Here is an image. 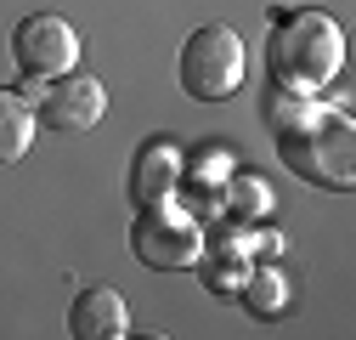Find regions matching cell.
Wrapping results in <instances>:
<instances>
[{
  "label": "cell",
  "mask_w": 356,
  "mask_h": 340,
  "mask_svg": "<svg viewBox=\"0 0 356 340\" xmlns=\"http://www.w3.org/2000/svg\"><path fill=\"white\" fill-rule=\"evenodd\" d=\"M34 142V108L23 91L12 85H0V164H17Z\"/></svg>",
  "instance_id": "9c48e42d"
},
{
  "label": "cell",
  "mask_w": 356,
  "mask_h": 340,
  "mask_svg": "<svg viewBox=\"0 0 356 340\" xmlns=\"http://www.w3.org/2000/svg\"><path fill=\"white\" fill-rule=\"evenodd\" d=\"M238 193H243V199H238L243 210H260V204H266V187H260V182H243Z\"/></svg>",
  "instance_id": "4fadbf2b"
},
{
  "label": "cell",
  "mask_w": 356,
  "mask_h": 340,
  "mask_svg": "<svg viewBox=\"0 0 356 340\" xmlns=\"http://www.w3.org/2000/svg\"><path fill=\"white\" fill-rule=\"evenodd\" d=\"M266 63H272V79L317 91V85H328L339 74V63H345V34H339V23L328 12H311V6L272 12Z\"/></svg>",
  "instance_id": "6da1fadb"
},
{
  "label": "cell",
  "mask_w": 356,
  "mask_h": 340,
  "mask_svg": "<svg viewBox=\"0 0 356 340\" xmlns=\"http://www.w3.org/2000/svg\"><path fill=\"white\" fill-rule=\"evenodd\" d=\"M130 255L159 272H187L204 255V227L198 216H181L170 204H147L136 210V227H130Z\"/></svg>",
  "instance_id": "277c9868"
},
{
  "label": "cell",
  "mask_w": 356,
  "mask_h": 340,
  "mask_svg": "<svg viewBox=\"0 0 356 340\" xmlns=\"http://www.w3.org/2000/svg\"><path fill=\"white\" fill-rule=\"evenodd\" d=\"M181 170H187V159H181V148H175V142H147V148H136L130 176H124L130 204H136V210L170 204V193L181 187Z\"/></svg>",
  "instance_id": "52a82bcc"
},
{
  "label": "cell",
  "mask_w": 356,
  "mask_h": 340,
  "mask_svg": "<svg viewBox=\"0 0 356 340\" xmlns=\"http://www.w3.org/2000/svg\"><path fill=\"white\" fill-rule=\"evenodd\" d=\"M12 57L29 79H57L74 68L79 57V34L74 23H63L57 12H29L17 29H12Z\"/></svg>",
  "instance_id": "5b68a950"
},
{
  "label": "cell",
  "mask_w": 356,
  "mask_h": 340,
  "mask_svg": "<svg viewBox=\"0 0 356 340\" xmlns=\"http://www.w3.org/2000/svg\"><path fill=\"white\" fill-rule=\"evenodd\" d=\"M238 295H243V307H249L254 318H277V312L289 307V278L272 272V267H260V272H249V278L238 284Z\"/></svg>",
  "instance_id": "8fae6325"
},
{
  "label": "cell",
  "mask_w": 356,
  "mask_h": 340,
  "mask_svg": "<svg viewBox=\"0 0 356 340\" xmlns=\"http://www.w3.org/2000/svg\"><path fill=\"white\" fill-rule=\"evenodd\" d=\"M266 125H272V131L277 137H289V131H300V125L305 119H317L323 108L317 102H311V91H305V85H289V79H272V85H266Z\"/></svg>",
  "instance_id": "30bf717a"
},
{
  "label": "cell",
  "mask_w": 356,
  "mask_h": 340,
  "mask_svg": "<svg viewBox=\"0 0 356 340\" xmlns=\"http://www.w3.org/2000/svg\"><path fill=\"white\" fill-rule=\"evenodd\" d=\"M249 74V57H243V40L238 29L227 23H204L187 34L181 46V91L193 102H227Z\"/></svg>",
  "instance_id": "3957f363"
},
{
  "label": "cell",
  "mask_w": 356,
  "mask_h": 340,
  "mask_svg": "<svg viewBox=\"0 0 356 340\" xmlns=\"http://www.w3.org/2000/svg\"><path fill=\"white\" fill-rule=\"evenodd\" d=\"M283 142V164L294 170L300 182L311 187H334L345 193L350 176H356V131H350V119L345 114H317V119H305L300 131L277 137Z\"/></svg>",
  "instance_id": "7a4b0ae2"
},
{
  "label": "cell",
  "mask_w": 356,
  "mask_h": 340,
  "mask_svg": "<svg viewBox=\"0 0 356 340\" xmlns=\"http://www.w3.org/2000/svg\"><path fill=\"white\" fill-rule=\"evenodd\" d=\"M68 334H74V340H124V334H130V307H124V295L108 289V284L79 289L74 307H68Z\"/></svg>",
  "instance_id": "ba28073f"
},
{
  "label": "cell",
  "mask_w": 356,
  "mask_h": 340,
  "mask_svg": "<svg viewBox=\"0 0 356 340\" xmlns=\"http://www.w3.org/2000/svg\"><path fill=\"white\" fill-rule=\"evenodd\" d=\"M198 267H204V284H209L215 295H232V289L243 284V249L232 255L227 244H220V249L209 255V261H204V255H198Z\"/></svg>",
  "instance_id": "7c38bea8"
},
{
  "label": "cell",
  "mask_w": 356,
  "mask_h": 340,
  "mask_svg": "<svg viewBox=\"0 0 356 340\" xmlns=\"http://www.w3.org/2000/svg\"><path fill=\"white\" fill-rule=\"evenodd\" d=\"M108 114V91L97 74H57L46 79V97H40V119L51 131H91V125Z\"/></svg>",
  "instance_id": "8992f818"
}]
</instances>
